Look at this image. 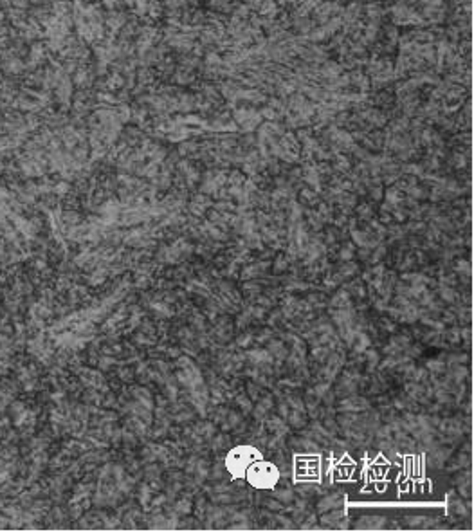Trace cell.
<instances>
[{"mask_svg":"<svg viewBox=\"0 0 474 532\" xmlns=\"http://www.w3.org/2000/svg\"><path fill=\"white\" fill-rule=\"evenodd\" d=\"M256 457H260L256 449L249 448V446H242V448L233 449V451L227 455L225 466H227L231 474H235V476H244V473L247 471L251 462H255Z\"/></svg>","mask_w":474,"mask_h":532,"instance_id":"cell-2","label":"cell"},{"mask_svg":"<svg viewBox=\"0 0 474 532\" xmlns=\"http://www.w3.org/2000/svg\"><path fill=\"white\" fill-rule=\"evenodd\" d=\"M245 476L249 480V483L253 487L258 489H270L278 482V469L272 464L265 462V460H258V462L251 464Z\"/></svg>","mask_w":474,"mask_h":532,"instance_id":"cell-1","label":"cell"}]
</instances>
